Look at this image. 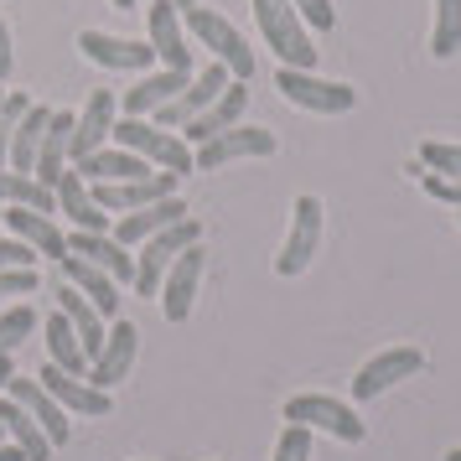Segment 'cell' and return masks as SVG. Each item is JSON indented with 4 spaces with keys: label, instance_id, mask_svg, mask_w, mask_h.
Returning <instances> with one entry per match:
<instances>
[{
    "label": "cell",
    "instance_id": "cell-1",
    "mask_svg": "<svg viewBox=\"0 0 461 461\" xmlns=\"http://www.w3.org/2000/svg\"><path fill=\"white\" fill-rule=\"evenodd\" d=\"M254 26H259L265 47L280 58V68H301V73L316 68V47L306 37V22L295 16L291 0H254Z\"/></svg>",
    "mask_w": 461,
    "mask_h": 461
},
{
    "label": "cell",
    "instance_id": "cell-2",
    "mask_svg": "<svg viewBox=\"0 0 461 461\" xmlns=\"http://www.w3.org/2000/svg\"><path fill=\"white\" fill-rule=\"evenodd\" d=\"M182 26H187L192 42L208 47L212 63L229 68L233 78H254V47L244 42V32H239L229 16H218V11H208V5H192V11H182Z\"/></svg>",
    "mask_w": 461,
    "mask_h": 461
},
{
    "label": "cell",
    "instance_id": "cell-3",
    "mask_svg": "<svg viewBox=\"0 0 461 461\" xmlns=\"http://www.w3.org/2000/svg\"><path fill=\"white\" fill-rule=\"evenodd\" d=\"M114 146L135 150L140 161H150L156 171H176V176H187L192 167V146L182 140V135H171V130H161L156 120H135V114H125V120H114V135H109Z\"/></svg>",
    "mask_w": 461,
    "mask_h": 461
},
{
    "label": "cell",
    "instance_id": "cell-4",
    "mask_svg": "<svg viewBox=\"0 0 461 461\" xmlns=\"http://www.w3.org/2000/svg\"><path fill=\"white\" fill-rule=\"evenodd\" d=\"M192 244H203V223L197 218H182V223H171V229L150 233L146 244H140V254H135V295H161V280H167V270L176 265V254L192 249Z\"/></svg>",
    "mask_w": 461,
    "mask_h": 461
},
{
    "label": "cell",
    "instance_id": "cell-5",
    "mask_svg": "<svg viewBox=\"0 0 461 461\" xmlns=\"http://www.w3.org/2000/svg\"><path fill=\"white\" fill-rule=\"evenodd\" d=\"M285 420H291V425H306V430H327V436L342 440V446H357V440L368 436L363 415H357L348 399H332V394H295V399H285Z\"/></svg>",
    "mask_w": 461,
    "mask_h": 461
},
{
    "label": "cell",
    "instance_id": "cell-6",
    "mask_svg": "<svg viewBox=\"0 0 461 461\" xmlns=\"http://www.w3.org/2000/svg\"><path fill=\"white\" fill-rule=\"evenodd\" d=\"M316 244H321V197L316 192H301L291 208V229H285V244L275 254V275L280 280H295L316 259Z\"/></svg>",
    "mask_w": 461,
    "mask_h": 461
},
{
    "label": "cell",
    "instance_id": "cell-7",
    "mask_svg": "<svg viewBox=\"0 0 461 461\" xmlns=\"http://www.w3.org/2000/svg\"><path fill=\"white\" fill-rule=\"evenodd\" d=\"M275 88H280L295 109H306V114H348V109L357 104L353 84H327V78L301 73V68H280V73H275Z\"/></svg>",
    "mask_w": 461,
    "mask_h": 461
},
{
    "label": "cell",
    "instance_id": "cell-8",
    "mask_svg": "<svg viewBox=\"0 0 461 461\" xmlns=\"http://www.w3.org/2000/svg\"><path fill=\"white\" fill-rule=\"evenodd\" d=\"M254 156H275V135L259 125H233L223 135L203 140V146H192V167L218 171V167H229V161H254Z\"/></svg>",
    "mask_w": 461,
    "mask_h": 461
},
{
    "label": "cell",
    "instance_id": "cell-9",
    "mask_svg": "<svg viewBox=\"0 0 461 461\" xmlns=\"http://www.w3.org/2000/svg\"><path fill=\"white\" fill-rule=\"evenodd\" d=\"M420 368H425V353H420V348H389V353L368 357V363L357 368V378H353V404H368V399L389 394L394 384L415 378Z\"/></svg>",
    "mask_w": 461,
    "mask_h": 461
},
{
    "label": "cell",
    "instance_id": "cell-10",
    "mask_svg": "<svg viewBox=\"0 0 461 461\" xmlns=\"http://www.w3.org/2000/svg\"><path fill=\"white\" fill-rule=\"evenodd\" d=\"M176 171H150V176H130V182H88L94 203L104 212H135L146 203H161V197H176Z\"/></svg>",
    "mask_w": 461,
    "mask_h": 461
},
{
    "label": "cell",
    "instance_id": "cell-11",
    "mask_svg": "<svg viewBox=\"0 0 461 461\" xmlns=\"http://www.w3.org/2000/svg\"><path fill=\"white\" fill-rule=\"evenodd\" d=\"M229 78H233L229 68L212 63V58H208V68H203V73H192V84L182 88V94H176V99H171L167 109H156L150 120H156L161 130H182L187 120H197V114H203V109H208L212 99H218V94L229 88Z\"/></svg>",
    "mask_w": 461,
    "mask_h": 461
},
{
    "label": "cell",
    "instance_id": "cell-12",
    "mask_svg": "<svg viewBox=\"0 0 461 461\" xmlns=\"http://www.w3.org/2000/svg\"><path fill=\"white\" fill-rule=\"evenodd\" d=\"M244 109H249V78H229V88H223L197 120L182 125V140H187V146H203V140H212V135L244 125Z\"/></svg>",
    "mask_w": 461,
    "mask_h": 461
},
{
    "label": "cell",
    "instance_id": "cell-13",
    "mask_svg": "<svg viewBox=\"0 0 461 461\" xmlns=\"http://www.w3.org/2000/svg\"><path fill=\"white\" fill-rule=\"evenodd\" d=\"M42 389L58 404H63L68 415H84V420H104L109 410H114V399H109V389H94L88 378L78 374H63L58 363H42Z\"/></svg>",
    "mask_w": 461,
    "mask_h": 461
},
{
    "label": "cell",
    "instance_id": "cell-14",
    "mask_svg": "<svg viewBox=\"0 0 461 461\" xmlns=\"http://www.w3.org/2000/svg\"><path fill=\"white\" fill-rule=\"evenodd\" d=\"M146 22H150V47L161 68H176V73H192V47H187V26H182V11L171 0H146Z\"/></svg>",
    "mask_w": 461,
    "mask_h": 461
},
{
    "label": "cell",
    "instance_id": "cell-15",
    "mask_svg": "<svg viewBox=\"0 0 461 461\" xmlns=\"http://www.w3.org/2000/svg\"><path fill=\"white\" fill-rule=\"evenodd\" d=\"M78 52L109 73H146L156 63L150 42H130V37H109V32H78Z\"/></svg>",
    "mask_w": 461,
    "mask_h": 461
},
{
    "label": "cell",
    "instance_id": "cell-16",
    "mask_svg": "<svg viewBox=\"0 0 461 461\" xmlns=\"http://www.w3.org/2000/svg\"><path fill=\"white\" fill-rule=\"evenodd\" d=\"M203 244H192V249L176 254V265L167 270V280H161V316L167 321H187L192 316V301H197V280H203Z\"/></svg>",
    "mask_w": 461,
    "mask_h": 461
},
{
    "label": "cell",
    "instance_id": "cell-17",
    "mask_svg": "<svg viewBox=\"0 0 461 461\" xmlns=\"http://www.w3.org/2000/svg\"><path fill=\"white\" fill-rule=\"evenodd\" d=\"M5 394L16 399V404H22L26 415L37 420V425H42L47 430V440H52V451H58V446H68V436H73V420H68V410L63 404H58V399L47 394L42 389V378H11V384H5Z\"/></svg>",
    "mask_w": 461,
    "mask_h": 461
},
{
    "label": "cell",
    "instance_id": "cell-18",
    "mask_svg": "<svg viewBox=\"0 0 461 461\" xmlns=\"http://www.w3.org/2000/svg\"><path fill=\"white\" fill-rule=\"evenodd\" d=\"M114 120H120V99H114L109 88H94V94H88V104H84V114H78V125H73V167L88 161L94 150L109 146Z\"/></svg>",
    "mask_w": 461,
    "mask_h": 461
},
{
    "label": "cell",
    "instance_id": "cell-19",
    "mask_svg": "<svg viewBox=\"0 0 461 461\" xmlns=\"http://www.w3.org/2000/svg\"><path fill=\"white\" fill-rule=\"evenodd\" d=\"M52 197H58V212H68L73 218V229L84 233H109L114 223H109V212L94 203V192H88V176L78 167H68L58 182H52Z\"/></svg>",
    "mask_w": 461,
    "mask_h": 461
},
{
    "label": "cell",
    "instance_id": "cell-20",
    "mask_svg": "<svg viewBox=\"0 0 461 461\" xmlns=\"http://www.w3.org/2000/svg\"><path fill=\"white\" fill-rule=\"evenodd\" d=\"M135 353H140V332H135L130 321H114L109 337H104V348H99V357L88 363V384H94V389H114L120 378H130Z\"/></svg>",
    "mask_w": 461,
    "mask_h": 461
},
{
    "label": "cell",
    "instance_id": "cell-21",
    "mask_svg": "<svg viewBox=\"0 0 461 461\" xmlns=\"http://www.w3.org/2000/svg\"><path fill=\"white\" fill-rule=\"evenodd\" d=\"M182 218H187V203H182V197H161V203H146V208H135V212H120L109 233H114L125 249H140L150 233L171 229V223H182Z\"/></svg>",
    "mask_w": 461,
    "mask_h": 461
},
{
    "label": "cell",
    "instance_id": "cell-22",
    "mask_svg": "<svg viewBox=\"0 0 461 461\" xmlns=\"http://www.w3.org/2000/svg\"><path fill=\"white\" fill-rule=\"evenodd\" d=\"M68 254H78V259H88V265H99V270L114 275L120 285H130V280H135V254H130L114 233H84V229H73V233H68Z\"/></svg>",
    "mask_w": 461,
    "mask_h": 461
},
{
    "label": "cell",
    "instance_id": "cell-23",
    "mask_svg": "<svg viewBox=\"0 0 461 461\" xmlns=\"http://www.w3.org/2000/svg\"><path fill=\"white\" fill-rule=\"evenodd\" d=\"M73 125H78V114H68V109H52V120H47V135H42V150H37V167L32 176L52 187L68 167H73Z\"/></svg>",
    "mask_w": 461,
    "mask_h": 461
},
{
    "label": "cell",
    "instance_id": "cell-24",
    "mask_svg": "<svg viewBox=\"0 0 461 461\" xmlns=\"http://www.w3.org/2000/svg\"><path fill=\"white\" fill-rule=\"evenodd\" d=\"M187 84H192V73H176V68H161V73H140V84L125 88L120 109H125V114H135V120H150L156 109H167Z\"/></svg>",
    "mask_w": 461,
    "mask_h": 461
},
{
    "label": "cell",
    "instance_id": "cell-25",
    "mask_svg": "<svg viewBox=\"0 0 461 461\" xmlns=\"http://www.w3.org/2000/svg\"><path fill=\"white\" fill-rule=\"evenodd\" d=\"M58 265H63L68 285H78V291L94 301L99 316H120V280H114V275H104L99 265H88V259H78V254H63Z\"/></svg>",
    "mask_w": 461,
    "mask_h": 461
},
{
    "label": "cell",
    "instance_id": "cell-26",
    "mask_svg": "<svg viewBox=\"0 0 461 461\" xmlns=\"http://www.w3.org/2000/svg\"><path fill=\"white\" fill-rule=\"evenodd\" d=\"M0 223H5L11 233H16V239H26V244H32L37 254H47V259H63V254H68V233L58 229V223H52L47 212H32V208H5V212H0Z\"/></svg>",
    "mask_w": 461,
    "mask_h": 461
},
{
    "label": "cell",
    "instance_id": "cell-27",
    "mask_svg": "<svg viewBox=\"0 0 461 461\" xmlns=\"http://www.w3.org/2000/svg\"><path fill=\"white\" fill-rule=\"evenodd\" d=\"M58 312L73 321V332H78V342H84V353H88V363L99 357V348H104V337H109V327H104V316L94 312V301H88L78 285H58Z\"/></svg>",
    "mask_w": 461,
    "mask_h": 461
},
{
    "label": "cell",
    "instance_id": "cell-28",
    "mask_svg": "<svg viewBox=\"0 0 461 461\" xmlns=\"http://www.w3.org/2000/svg\"><path fill=\"white\" fill-rule=\"evenodd\" d=\"M0 425H5V440H11L26 461H52V440H47V430L26 415L11 394H0Z\"/></svg>",
    "mask_w": 461,
    "mask_h": 461
},
{
    "label": "cell",
    "instance_id": "cell-29",
    "mask_svg": "<svg viewBox=\"0 0 461 461\" xmlns=\"http://www.w3.org/2000/svg\"><path fill=\"white\" fill-rule=\"evenodd\" d=\"M78 171H84L88 182H130V176H150V161H140L135 150L125 146H104V150H94L88 161H78Z\"/></svg>",
    "mask_w": 461,
    "mask_h": 461
},
{
    "label": "cell",
    "instance_id": "cell-30",
    "mask_svg": "<svg viewBox=\"0 0 461 461\" xmlns=\"http://www.w3.org/2000/svg\"><path fill=\"white\" fill-rule=\"evenodd\" d=\"M47 363H58L63 374L88 378V353H84V342H78V332H73V321L63 312L47 316Z\"/></svg>",
    "mask_w": 461,
    "mask_h": 461
},
{
    "label": "cell",
    "instance_id": "cell-31",
    "mask_svg": "<svg viewBox=\"0 0 461 461\" xmlns=\"http://www.w3.org/2000/svg\"><path fill=\"white\" fill-rule=\"evenodd\" d=\"M0 208H32V212H52L58 208V197L52 187H42L32 171H0Z\"/></svg>",
    "mask_w": 461,
    "mask_h": 461
},
{
    "label": "cell",
    "instance_id": "cell-32",
    "mask_svg": "<svg viewBox=\"0 0 461 461\" xmlns=\"http://www.w3.org/2000/svg\"><path fill=\"white\" fill-rule=\"evenodd\" d=\"M47 120H52V109H42V104H32L22 114V125H16V135H11V171H32V167H37Z\"/></svg>",
    "mask_w": 461,
    "mask_h": 461
},
{
    "label": "cell",
    "instance_id": "cell-33",
    "mask_svg": "<svg viewBox=\"0 0 461 461\" xmlns=\"http://www.w3.org/2000/svg\"><path fill=\"white\" fill-rule=\"evenodd\" d=\"M430 52H436V58H456V52H461V0H436Z\"/></svg>",
    "mask_w": 461,
    "mask_h": 461
},
{
    "label": "cell",
    "instance_id": "cell-34",
    "mask_svg": "<svg viewBox=\"0 0 461 461\" xmlns=\"http://www.w3.org/2000/svg\"><path fill=\"white\" fill-rule=\"evenodd\" d=\"M32 332H37V312H32L26 301H16L11 312H0V357L16 353V348H22Z\"/></svg>",
    "mask_w": 461,
    "mask_h": 461
},
{
    "label": "cell",
    "instance_id": "cell-35",
    "mask_svg": "<svg viewBox=\"0 0 461 461\" xmlns=\"http://www.w3.org/2000/svg\"><path fill=\"white\" fill-rule=\"evenodd\" d=\"M26 109H32L26 94H5V104H0V171L11 167V135H16V125H22Z\"/></svg>",
    "mask_w": 461,
    "mask_h": 461
},
{
    "label": "cell",
    "instance_id": "cell-36",
    "mask_svg": "<svg viewBox=\"0 0 461 461\" xmlns=\"http://www.w3.org/2000/svg\"><path fill=\"white\" fill-rule=\"evenodd\" d=\"M420 167L436 171V176H461V146H446V140H425V146H420Z\"/></svg>",
    "mask_w": 461,
    "mask_h": 461
},
{
    "label": "cell",
    "instance_id": "cell-37",
    "mask_svg": "<svg viewBox=\"0 0 461 461\" xmlns=\"http://www.w3.org/2000/svg\"><path fill=\"white\" fill-rule=\"evenodd\" d=\"M275 461H312V430L285 420V430L275 440Z\"/></svg>",
    "mask_w": 461,
    "mask_h": 461
},
{
    "label": "cell",
    "instance_id": "cell-38",
    "mask_svg": "<svg viewBox=\"0 0 461 461\" xmlns=\"http://www.w3.org/2000/svg\"><path fill=\"white\" fill-rule=\"evenodd\" d=\"M295 16L306 22V32H337V11L332 0H291Z\"/></svg>",
    "mask_w": 461,
    "mask_h": 461
},
{
    "label": "cell",
    "instance_id": "cell-39",
    "mask_svg": "<svg viewBox=\"0 0 461 461\" xmlns=\"http://www.w3.org/2000/svg\"><path fill=\"white\" fill-rule=\"evenodd\" d=\"M37 259H42V254L32 249L26 239H16V233L0 239V270H37Z\"/></svg>",
    "mask_w": 461,
    "mask_h": 461
},
{
    "label": "cell",
    "instance_id": "cell-40",
    "mask_svg": "<svg viewBox=\"0 0 461 461\" xmlns=\"http://www.w3.org/2000/svg\"><path fill=\"white\" fill-rule=\"evenodd\" d=\"M420 187L430 192L436 203H451V208H461V176H436V171H420Z\"/></svg>",
    "mask_w": 461,
    "mask_h": 461
},
{
    "label": "cell",
    "instance_id": "cell-41",
    "mask_svg": "<svg viewBox=\"0 0 461 461\" xmlns=\"http://www.w3.org/2000/svg\"><path fill=\"white\" fill-rule=\"evenodd\" d=\"M37 291V270H0V295H32Z\"/></svg>",
    "mask_w": 461,
    "mask_h": 461
},
{
    "label": "cell",
    "instance_id": "cell-42",
    "mask_svg": "<svg viewBox=\"0 0 461 461\" xmlns=\"http://www.w3.org/2000/svg\"><path fill=\"white\" fill-rule=\"evenodd\" d=\"M11 63H16V58H11V26H5V16H0V84L11 78Z\"/></svg>",
    "mask_w": 461,
    "mask_h": 461
},
{
    "label": "cell",
    "instance_id": "cell-43",
    "mask_svg": "<svg viewBox=\"0 0 461 461\" xmlns=\"http://www.w3.org/2000/svg\"><path fill=\"white\" fill-rule=\"evenodd\" d=\"M11 378H16V363H11V353L0 357V394H5V384H11Z\"/></svg>",
    "mask_w": 461,
    "mask_h": 461
},
{
    "label": "cell",
    "instance_id": "cell-44",
    "mask_svg": "<svg viewBox=\"0 0 461 461\" xmlns=\"http://www.w3.org/2000/svg\"><path fill=\"white\" fill-rule=\"evenodd\" d=\"M0 461H26V456L16 451V446H11V440H0Z\"/></svg>",
    "mask_w": 461,
    "mask_h": 461
},
{
    "label": "cell",
    "instance_id": "cell-45",
    "mask_svg": "<svg viewBox=\"0 0 461 461\" xmlns=\"http://www.w3.org/2000/svg\"><path fill=\"white\" fill-rule=\"evenodd\" d=\"M171 5H176V11H192V5H203V0H171Z\"/></svg>",
    "mask_w": 461,
    "mask_h": 461
},
{
    "label": "cell",
    "instance_id": "cell-46",
    "mask_svg": "<svg viewBox=\"0 0 461 461\" xmlns=\"http://www.w3.org/2000/svg\"><path fill=\"white\" fill-rule=\"evenodd\" d=\"M114 5H120V11H135V5H140V0H114Z\"/></svg>",
    "mask_w": 461,
    "mask_h": 461
},
{
    "label": "cell",
    "instance_id": "cell-47",
    "mask_svg": "<svg viewBox=\"0 0 461 461\" xmlns=\"http://www.w3.org/2000/svg\"><path fill=\"white\" fill-rule=\"evenodd\" d=\"M446 461H461V446H456V451H446Z\"/></svg>",
    "mask_w": 461,
    "mask_h": 461
},
{
    "label": "cell",
    "instance_id": "cell-48",
    "mask_svg": "<svg viewBox=\"0 0 461 461\" xmlns=\"http://www.w3.org/2000/svg\"><path fill=\"white\" fill-rule=\"evenodd\" d=\"M0 104H5V88H0Z\"/></svg>",
    "mask_w": 461,
    "mask_h": 461
},
{
    "label": "cell",
    "instance_id": "cell-49",
    "mask_svg": "<svg viewBox=\"0 0 461 461\" xmlns=\"http://www.w3.org/2000/svg\"><path fill=\"white\" fill-rule=\"evenodd\" d=\"M0 212H5V208H0Z\"/></svg>",
    "mask_w": 461,
    "mask_h": 461
}]
</instances>
